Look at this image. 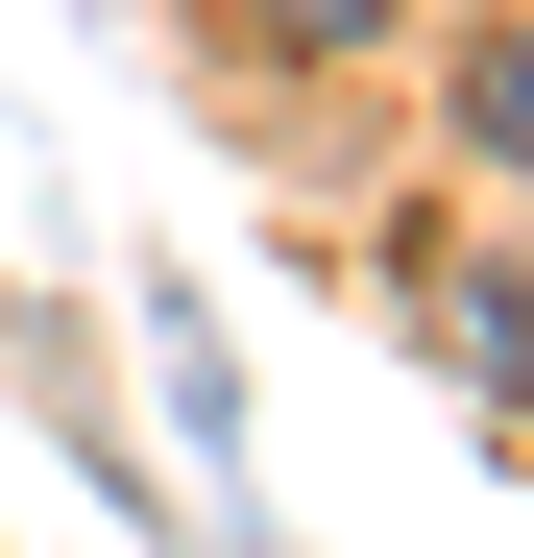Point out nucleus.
Segmentation results:
<instances>
[{"instance_id":"obj_1","label":"nucleus","mask_w":534,"mask_h":558,"mask_svg":"<svg viewBox=\"0 0 534 558\" xmlns=\"http://www.w3.org/2000/svg\"><path fill=\"white\" fill-rule=\"evenodd\" d=\"M462 122H486V146H510V170H534V25H510V49H486V98H462Z\"/></svg>"},{"instance_id":"obj_2","label":"nucleus","mask_w":534,"mask_h":558,"mask_svg":"<svg viewBox=\"0 0 534 558\" xmlns=\"http://www.w3.org/2000/svg\"><path fill=\"white\" fill-rule=\"evenodd\" d=\"M267 25H365V0H267Z\"/></svg>"}]
</instances>
